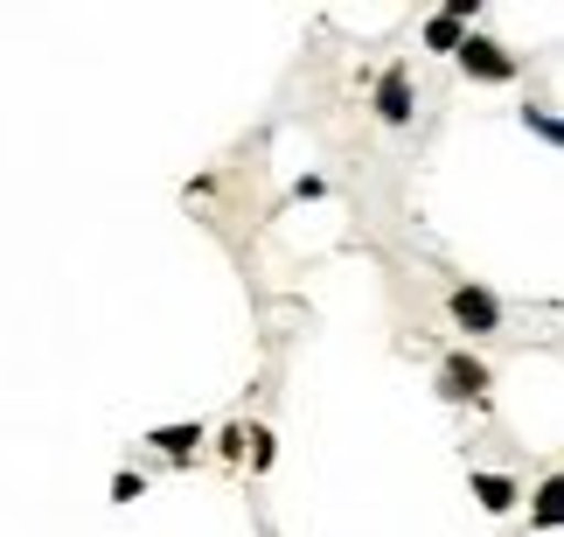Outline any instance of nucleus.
<instances>
[{
	"label": "nucleus",
	"mask_w": 564,
	"mask_h": 537,
	"mask_svg": "<svg viewBox=\"0 0 564 537\" xmlns=\"http://www.w3.org/2000/svg\"><path fill=\"white\" fill-rule=\"evenodd\" d=\"M440 398L446 405H481L488 398V363L474 356V350H453L440 363Z\"/></svg>",
	"instance_id": "f257e3e1"
},
{
	"label": "nucleus",
	"mask_w": 564,
	"mask_h": 537,
	"mask_svg": "<svg viewBox=\"0 0 564 537\" xmlns=\"http://www.w3.org/2000/svg\"><path fill=\"white\" fill-rule=\"evenodd\" d=\"M453 56H460V71L481 77V84H509L516 77V56L502 50V42H488V35H460V50H453Z\"/></svg>",
	"instance_id": "f03ea898"
},
{
	"label": "nucleus",
	"mask_w": 564,
	"mask_h": 537,
	"mask_svg": "<svg viewBox=\"0 0 564 537\" xmlns=\"http://www.w3.org/2000/svg\"><path fill=\"white\" fill-rule=\"evenodd\" d=\"M453 321H460L467 335H495L502 329V300L488 287H453Z\"/></svg>",
	"instance_id": "7ed1b4c3"
},
{
	"label": "nucleus",
	"mask_w": 564,
	"mask_h": 537,
	"mask_svg": "<svg viewBox=\"0 0 564 537\" xmlns=\"http://www.w3.org/2000/svg\"><path fill=\"white\" fill-rule=\"evenodd\" d=\"M377 119L383 126H404L411 119V71H404V63H390V71L377 77Z\"/></svg>",
	"instance_id": "20e7f679"
},
{
	"label": "nucleus",
	"mask_w": 564,
	"mask_h": 537,
	"mask_svg": "<svg viewBox=\"0 0 564 537\" xmlns=\"http://www.w3.org/2000/svg\"><path fill=\"white\" fill-rule=\"evenodd\" d=\"M474 496H481L488 517H509V509H516V482L509 475H474Z\"/></svg>",
	"instance_id": "39448f33"
},
{
	"label": "nucleus",
	"mask_w": 564,
	"mask_h": 537,
	"mask_svg": "<svg viewBox=\"0 0 564 537\" xmlns=\"http://www.w3.org/2000/svg\"><path fill=\"white\" fill-rule=\"evenodd\" d=\"M147 447H167V454H195V447H203V426H154V433H147Z\"/></svg>",
	"instance_id": "423d86ee"
},
{
	"label": "nucleus",
	"mask_w": 564,
	"mask_h": 537,
	"mask_svg": "<svg viewBox=\"0 0 564 537\" xmlns=\"http://www.w3.org/2000/svg\"><path fill=\"white\" fill-rule=\"evenodd\" d=\"M460 35H467V29H460V21H453V14H440V21H425V42H432V50H446V56L460 50Z\"/></svg>",
	"instance_id": "0eeeda50"
},
{
	"label": "nucleus",
	"mask_w": 564,
	"mask_h": 537,
	"mask_svg": "<svg viewBox=\"0 0 564 537\" xmlns=\"http://www.w3.org/2000/svg\"><path fill=\"white\" fill-rule=\"evenodd\" d=\"M523 126H530V133H536V140H551V147L564 140V126H557V119L544 112V105H523Z\"/></svg>",
	"instance_id": "6e6552de"
},
{
	"label": "nucleus",
	"mask_w": 564,
	"mask_h": 537,
	"mask_svg": "<svg viewBox=\"0 0 564 537\" xmlns=\"http://www.w3.org/2000/svg\"><path fill=\"white\" fill-rule=\"evenodd\" d=\"M557 496H564V488H557V475H544V488H536V524H557Z\"/></svg>",
	"instance_id": "1a4fd4ad"
}]
</instances>
